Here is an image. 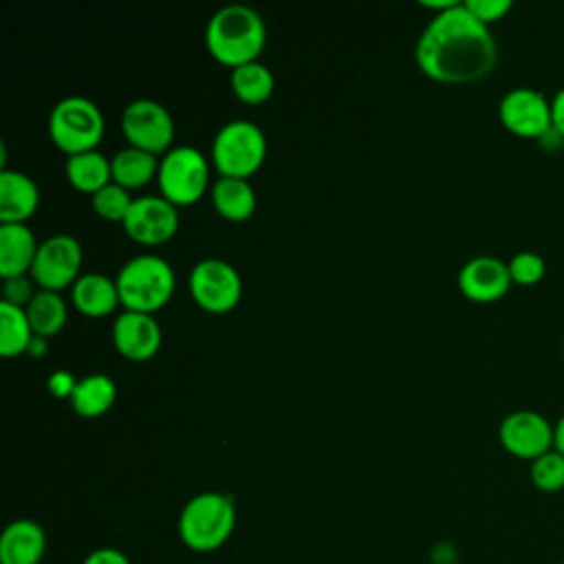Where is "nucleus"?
Instances as JSON below:
<instances>
[{
	"instance_id": "1",
	"label": "nucleus",
	"mask_w": 564,
	"mask_h": 564,
	"mask_svg": "<svg viewBox=\"0 0 564 564\" xmlns=\"http://www.w3.org/2000/svg\"><path fill=\"white\" fill-rule=\"evenodd\" d=\"M419 70L438 84H469L491 75L498 46L489 26L480 24L463 2L432 15L414 46Z\"/></svg>"
},
{
	"instance_id": "2",
	"label": "nucleus",
	"mask_w": 564,
	"mask_h": 564,
	"mask_svg": "<svg viewBox=\"0 0 564 564\" xmlns=\"http://www.w3.org/2000/svg\"><path fill=\"white\" fill-rule=\"evenodd\" d=\"M205 46L229 70L258 62L267 46L264 20L247 4H227L207 20Z\"/></svg>"
},
{
	"instance_id": "3",
	"label": "nucleus",
	"mask_w": 564,
	"mask_h": 564,
	"mask_svg": "<svg viewBox=\"0 0 564 564\" xmlns=\"http://www.w3.org/2000/svg\"><path fill=\"white\" fill-rule=\"evenodd\" d=\"M123 311L154 315L170 304L176 275L170 262L156 253H139L130 258L115 278Z\"/></svg>"
},
{
	"instance_id": "4",
	"label": "nucleus",
	"mask_w": 564,
	"mask_h": 564,
	"mask_svg": "<svg viewBox=\"0 0 564 564\" xmlns=\"http://www.w3.org/2000/svg\"><path fill=\"white\" fill-rule=\"evenodd\" d=\"M236 507L231 496L220 491H200L192 496L178 513V538L196 553L220 549L234 533Z\"/></svg>"
},
{
	"instance_id": "5",
	"label": "nucleus",
	"mask_w": 564,
	"mask_h": 564,
	"mask_svg": "<svg viewBox=\"0 0 564 564\" xmlns=\"http://www.w3.org/2000/svg\"><path fill=\"white\" fill-rule=\"evenodd\" d=\"M46 128L53 145L66 156L97 150L106 132L99 106L82 95L59 99L48 115Z\"/></svg>"
},
{
	"instance_id": "6",
	"label": "nucleus",
	"mask_w": 564,
	"mask_h": 564,
	"mask_svg": "<svg viewBox=\"0 0 564 564\" xmlns=\"http://www.w3.org/2000/svg\"><path fill=\"white\" fill-rule=\"evenodd\" d=\"M267 159V137L253 121H227L212 141V165L218 176L245 178L253 176Z\"/></svg>"
},
{
	"instance_id": "7",
	"label": "nucleus",
	"mask_w": 564,
	"mask_h": 564,
	"mask_svg": "<svg viewBox=\"0 0 564 564\" xmlns=\"http://www.w3.org/2000/svg\"><path fill=\"white\" fill-rule=\"evenodd\" d=\"M159 192L174 207L198 203L212 189L209 159L192 145H174L159 163Z\"/></svg>"
},
{
	"instance_id": "8",
	"label": "nucleus",
	"mask_w": 564,
	"mask_h": 564,
	"mask_svg": "<svg viewBox=\"0 0 564 564\" xmlns=\"http://www.w3.org/2000/svg\"><path fill=\"white\" fill-rule=\"evenodd\" d=\"M189 295L198 308L212 315H225L240 304L242 280L234 264L220 258H205L194 264L187 278Z\"/></svg>"
},
{
	"instance_id": "9",
	"label": "nucleus",
	"mask_w": 564,
	"mask_h": 564,
	"mask_svg": "<svg viewBox=\"0 0 564 564\" xmlns=\"http://www.w3.org/2000/svg\"><path fill=\"white\" fill-rule=\"evenodd\" d=\"M121 132L130 148L163 156L174 148L176 126L161 101L134 99L121 112Z\"/></svg>"
},
{
	"instance_id": "10",
	"label": "nucleus",
	"mask_w": 564,
	"mask_h": 564,
	"mask_svg": "<svg viewBox=\"0 0 564 564\" xmlns=\"http://www.w3.org/2000/svg\"><path fill=\"white\" fill-rule=\"evenodd\" d=\"M82 245L68 234H55L40 242L35 262L31 267V278L37 289L64 291L73 286L82 269Z\"/></svg>"
},
{
	"instance_id": "11",
	"label": "nucleus",
	"mask_w": 564,
	"mask_h": 564,
	"mask_svg": "<svg viewBox=\"0 0 564 564\" xmlns=\"http://www.w3.org/2000/svg\"><path fill=\"white\" fill-rule=\"evenodd\" d=\"M498 119L513 137L538 141L553 128L551 99L529 86L511 88L498 104Z\"/></svg>"
},
{
	"instance_id": "12",
	"label": "nucleus",
	"mask_w": 564,
	"mask_h": 564,
	"mask_svg": "<svg viewBox=\"0 0 564 564\" xmlns=\"http://www.w3.org/2000/svg\"><path fill=\"white\" fill-rule=\"evenodd\" d=\"M498 441L507 454L533 463L553 449V423L535 410H516L500 421Z\"/></svg>"
},
{
	"instance_id": "13",
	"label": "nucleus",
	"mask_w": 564,
	"mask_h": 564,
	"mask_svg": "<svg viewBox=\"0 0 564 564\" xmlns=\"http://www.w3.org/2000/svg\"><path fill=\"white\" fill-rule=\"evenodd\" d=\"M178 207H174L170 200L159 196H139L134 198L126 220L123 231L130 240L145 245V247H159L167 240H172L178 231Z\"/></svg>"
},
{
	"instance_id": "14",
	"label": "nucleus",
	"mask_w": 564,
	"mask_h": 564,
	"mask_svg": "<svg viewBox=\"0 0 564 564\" xmlns=\"http://www.w3.org/2000/svg\"><path fill=\"white\" fill-rule=\"evenodd\" d=\"M112 344L128 361H150L161 350L163 330L154 315L123 311L112 324Z\"/></svg>"
},
{
	"instance_id": "15",
	"label": "nucleus",
	"mask_w": 564,
	"mask_h": 564,
	"mask_svg": "<svg viewBox=\"0 0 564 564\" xmlns=\"http://www.w3.org/2000/svg\"><path fill=\"white\" fill-rule=\"evenodd\" d=\"M458 291L476 304H491L507 295L511 289V275L507 262L494 256H476L467 260L458 271Z\"/></svg>"
},
{
	"instance_id": "16",
	"label": "nucleus",
	"mask_w": 564,
	"mask_h": 564,
	"mask_svg": "<svg viewBox=\"0 0 564 564\" xmlns=\"http://www.w3.org/2000/svg\"><path fill=\"white\" fill-rule=\"evenodd\" d=\"M37 207V183L24 172L0 170V225H26Z\"/></svg>"
},
{
	"instance_id": "17",
	"label": "nucleus",
	"mask_w": 564,
	"mask_h": 564,
	"mask_svg": "<svg viewBox=\"0 0 564 564\" xmlns=\"http://www.w3.org/2000/svg\"><path fill=\"white\" fill-rule=\"evenodd\" d=\"M46 553V533L31 518L9 522L0 535V564H40Z\"/></svg>"
},
{
	"instance_id": "18",
	"label": "nucleus",
	"mask_w": 564,
	"mask_h": 564,
	"mask_svg": "<svg viewBox=\"0 0 564 564\" xmlns=\"http://www.w3.org/2000/svg\"><path fill=\"white\" fill-rule=\"evenodd\" d=\"M70 302L86 317H106L121 306L117 282L104 273H84L70 286Z\"/></svg>"
},
{
	"instance_id": "19",
	"label": "nucleus",
	"mask_w": 564,
	"mask_h": 564,
	"mask_svg": "<svg viewBox=\"0 0 564 564\" xmlns=\"http://www.w3.org/2000/svg\"><path fill=\"white\" fill-rule=\"evenodd\" d=\"M40 242L29 225H0V275L2 280L29 275Z\"/></svg>"
},
{
	"instance_id": "20",
	"label": "nucleus",
	"mask_w": 564,
	"mask_h": 564,
	"mask_svg": "<svg viewBox=\"0 0 564 564\" xmlns=\"http://www.w3.org/2000/svg\"><path fill=\"white\" fill-rule=\"evenodd\" d=\"M216 214L229 223H245L256 212V192L245 178L218 176L209 189Z\"/></svg>"
},
{
	"instance_id": "21",
	"label": "nucleus",
	"mask_w": 564,
	"mask_h": 564,
	"mask_svg": "<svg viewBox=\"0 0 564 564\" xmlns=\"http://www.w3.org/2000/svg\"><path fill=\"white\" fill-rule=\"evenodd\" d=\"M159 163H161V156H154L150 152L128 145V148L119 150L115 156H110L112 183L121 185L128 192L141 189L148 183L156 181Z\"/></svg>"
},
{
	"instance_id": "22",
	"label": "nucleus",
	"mask_w": 564,
	"mask_h": 564,
	"mask_svg": "<svg viewBox=\"0 0 564 564\" xmlns=\"http://www.w3.org/2000/svg\"><path fill=\"white\" fill-rule=\"evenodd\" d=\"M117 401V383L104 375L93 372L77 381V388L70 397V408L82 419L104 416Z\"/></svg>"
},
{
	"instance_id": "23",
	"label": "nucleus",
	"mask_w": 564,
	"mask_h": 564,
	"mask_svg": "<svg viewBox=\"0 0 564 564\" xmlns=\"http://www.w3.org/2000/svg\"><path fill=\"white\" fill-rule=\"evenodd\" d=\"M66 181L82 194H97L101 187L112 183L110 159L104 156L99 150L82 152L75 156H66L64 163Z\"/></svg>"
},
{
	"instance_id": "24",
	"label": "nucleus",
	"mask_w": 564,
	"mask_h": 564,
	"mask_svg": "<svg viewBox=\"0 0 564 564\" xmlns=\"http://www.w3.org/2000/svg\"><path fill=\"white\" fill-rule=\"evenodd\" d=\"M229 86L238 101L247 106H260L271 99L275 90V77L271 68L258 59L234 68L229 75Z\"/></svg>"
},
{
	"instance_id": "25",
	"label": "nucleus",
	"mask_w": 564,
	"mask_h": 564,
	"mask_svg": "<svg viewBox=\"0 0 564 564\" xmlns=\"http://www.w3.org/2000/svg\"><path fill=\"white\" fill-rule=\"evenodd\" d=\"M24 311L33 328V335L46 337V339L59 335V330L66 326V319H68V306L64 297L55 291L37 289V293L33 295V300Z\"/></svg>"
},
{
	"instance_id": "26",
	"label": "nucleus",
	"mask_w": 564,
	"mask_h": 564,
	"mask_svg": "<svg viewBox=\"0 0 564 564\" xmlns=\"http://www.w3.org/2000/svg\"><path fill=\"white\" fill-rule=\"evenodd\" d=\"M33 337L26 311L9 302H0V355L4 359L26 355Z\"/></svg>"
},
{
	"instance_id": "27",
	"label": "nucleus",
	"mask_w": 564,
	"mask_h": 564,
	"mask_svg": "<svg viewBox=\"0 0 564 564\" xmlns=\"http://www.w3.org/2000/svg\"><path fill=\"white\" fill-rule=\"evenodd\" d=\"M90 203H93V212L101 218V220H108V223H121L126 220L134 198L130 196L128 189H123L121 185L117 183H108L106 187H101L97 194L90 196Z\"/></svg>"
},
{
	"instance_id": "28",
	"label": "nucleus",
	"mask_w": 564,
	"mask_h": 564,
	"mask_svg": "<svg viewBox=\"0 0 564 564\" xmlns=\"http://www.w3.org/2000/svg\"><path fill=\"white\" fill-rule=\"evenodd\" d=\"M529 478L535 489L544 494H557L564 489V456L553 447L535 458L529 467Z\"/></svg>"
},
{
	"instance_id": "29",
	"label": "nucleus",
	"mask_w": 564,
	"mask_h": 564,
	"mask_svg": "<svg viewBox=\"0 0 564 564\" xmlns=\"http://www.w3.org/2000/svg\"><path fill=\"white\" fill-rule=\"evenodd\" d=\"M511 282L518 286H535L546 273V262L535 251H520L507 262Z\"/></svg>"
},
{
	"instance_id": "30",
	"label": "nucleus",
	"mask_w": 564,
	"mask_h": 564,
	"mask_svg": "<svg viewBox=\"0 0 564 564\" xmlns=\"http://www.w3.org/2000/svg\"><path fill=\"white\" fill-rule=\"evenodd\" d=\"M465 9L485 26H491L509 15L513 9L511 0H467L463 2Z\"/></svg>"
},
{
	"instance_id": "31",
	"label": "nucleus",
	"mask_w": 564,
	"mask_h": 564,
	"mask_svg": "<svg viewBox=\"0 0 564 564\" xmlns=\"http://www.w3.org/2000/svg\"><path fill=\"white\" fill-rule=\"evenodd\" d=\"M2 302H9L13 306L26 308L29 302L33 300V295L37 291H33V278L31 275H15V278H7L2 280Z\"/></svg>"
},
{
	"instance_id": "32",
	"label": "nucleus",
	"mask_w": 564,
	"mask_h": 564,
	"mask_svg": "<svg viewBox=\"0 0 564 564\" xmlns=\"http://www.w3.org/2000/svg\"><path fill=\"white\" fill-rule=\"evenodd\" d=\"M77 381H79V379H77L73 372L59 368V370H55V372L48 375V379H46V390H48V394L55 397V399H68V401H70V397H73V392H75V388H77Z\"/></svg>"
},
{
	"instance_id": "33",
	"label": "nucleus",
	"mask_w": 564,
	"mask_h": 564,
	"mask_svg": "<svg viewBox=\"0 0 564 564\" xmlns=\"http://www.w3.org/2000/svg\"><path fill=\"white\" fill-rule=\"evenodd\" d=\"M82 564H130L128 555L119 549H112V546H101V549H95L90 551Z\"/></svg>"
},
{
	"instance_id": "34",
	"label": "nucleus",
	"mask_w": 564,
	"mask_h": 564,
	"mask_svg": "<svg viewBox=\"0 0 564 564\" xmlns=\"http://www.w3.org/2000/svg\"><path fill=\"white\" fill-rule=\"evenodd\" d=\"M551 112H553V128L564 139V86L553 95L551 99Z\"/></svg>"
},
{
	"instance_id": "35",
	"label": "nucleus",
	"mask_w": 564,
	"mask_h": 564,
	"mask_svg": "<svg viewBox=\"0 0 564 564\" xmlns=\"http://www.w3.org/2000/svg\"><path fill=\"white\" fill-rule=\"evenodd\" d=\"M456 551H454V546L452 544H447V542H441V544H436L434 549H432V562L434 564H454L456 562Z\"/></svg>"
},
{
	"instance_id": "36",
	"label": "nucleus",
	"mask_w": 564,
	"mask_h": 564,
	"mask_svg": "<svg viewBox=\"0 0 564 564\" xmlns=\"http://www.w3.org/2000/svg\"><path fill=\"white\" fill-rule=\"evenodd\" d=\"M538 143H540L542 148H546V150H560V148L564 145V139H562V134H560L555 128H551L544 137L538 139Z\"/></svg>"
},
{
	"instance_id": "37",
	"label": "nucleus",
	"mask_w": 564,
	"mask_h": 564,
	"mask_svg": "<svg viewBox=\"0 0 564 564\" xmlns=\"http://www.w3.org/2000/svg\"><path fill=\"white\" fill-rule=\"evenodd\" d=\"M423 9H430V11H434V15H438V13H443V11H447V9H452L454 4H458L456 0H421L419 2Z\"/></svg>"
},
{
	"instance_id": "38",
	"label": "nucleus",
	"mask_w": 564,
	"mask_h": 564,
	"mask_svg": "<svg viewBox=\"0 0 564 564\" xmlns=\"http://www.w3.org/2000/svg\"><path fill=\"white\" fill-rule=\"evenodd\" d=\"M553 447L564 456V414L553 423Z\"/></svg>"
},
{
	"instance_id": "39",
	"label": "nucleus",
	"mask_w": 564,
	"mask_h": 564,
	"mask_svg": "<svg viewBox=\"0 0 564 564\" xmlns=\"http://www.w3.org/2000/svg\"><path fill=\"white\" fill-rule=\"evenodd\" d=\"M46 350H48V339L35 335L33 341H31V346H29V350H26V355H31V357H44Z\"/></svg>"
},
{
	"instance_id": "40",
	"label": "nucleus",
	"mask_w": 564,
	"mask_h": 564,
	"mask_svg": "<svg viewBox=\"0 0 564 564\" xmlns=\"http://www.w3.org/2000/svg\"><path fill=\"white\" fill-rule=\"evenodd\" d=\"M454 564H460V562H454Z\"/></svg>"
},
{
	"instance_id": "41",
	"label": "nucleus",
	"mask_w": 564,
	"mask_h": 564,
	"mask_svg": "<svg viewBox=\"0 0 564 564\" xmlns=\"http://www.w3.org/2000/svg\"><path fill=\"white\" fill-rule=\"evenodd\" d=\"M562 352H564V346H562Z\"/></svg>"
},
{
	"instance_id": "42",
	"label": "nucleus",
	"mask_w": 564,
	"mask_h": 564,
	"mask_svg": "<svg viewBox=\"0 0 564 564\" xmlns=\"http://www.w3.org/2000/svg\"><path fill=\"white\" fill-rule=\"evenodd\" d=\"M557 564H564V562H557Z\"/></svg>"
}]
</instances>
